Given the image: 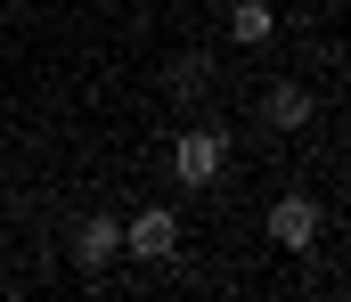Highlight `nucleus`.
Returning <instances> with one entry per match:
<instances>
[{"label":"nucleus","instance_id":"5","mask_svg":"<svg viewBox=\"0 0 351 302\" xmlns=\"http://www.w3.org/2000/svg\"><path fill=\"white\" fill-rule=\"evenodd\" d=\"M262 114L278 123V131H302V123H311V90H302V82H278V90L262 99Z\"/></svg>","mask_w":351,"mask_h":302},{"label":"nucleus","instance_id":"3","mask_svg":"<svg viewBox=\"0 0 351 302\" xmlns=\"http://www.w3.org/2000/svg\"><path fill=\"white\" fill-rule=\"evenodd\" d=\"M114 253H123V221H114V212H90L82 229H74V270H82V278H98Z\"/></svg>","mask_w":351,"mask_h":302},{"label":"nucleus","instance_id":"6","mask_svg":"<svg viewBox=\"0 0 351 302\" xmlns=\"http://www.w3.org/2000/svg\"><path fill=\"white\" fill-rule=\"evenodd\" d=\"M269 25H278L269 0H237V8H229V41H269Z\"/></svg>","mask_w":351,"mask_h":302},{"label":"nucleus","instance_id":"4","mask_svg":"<svg viewBox=\"0 0 351 302\" xmlns=\"http://www.w3.org/2000/svg\"><path fill=\"white\" fill-rule=\"evenodd\" d=\"M269 245H286V253L319 245V204H311V197H278V204H269Z\"/></svg>","mask_w":351,"mask_h":302},{"label":"nucleus","instance_id":"2","mask_svg":"<svg viewBox=\"0 0 351 302\" xmlns=\"http://www.w3.org/2000/svg\"><path fill=\"white\" fill-rule=\"evenodd\" d=\"M172 245H180L172 204H147L139 221H123V253H139V262H172Z\"/></svg>","mask_w":351,"mask_h":302},{"label":"nucleus","instance_id":"1","mask_svg":"<svg viewBox=\"0 0 351 302\" xmlns=\"http://www.w3.org/2000/svg\"><path fill=\"white\" fill-rule=\"evenodd\" d=\"M221 164H229V139H221L213 123L172 139V180H188V188H213V180H221Z\"/></svg>","mask_w":351,"mask_h":302}]
</instances>
